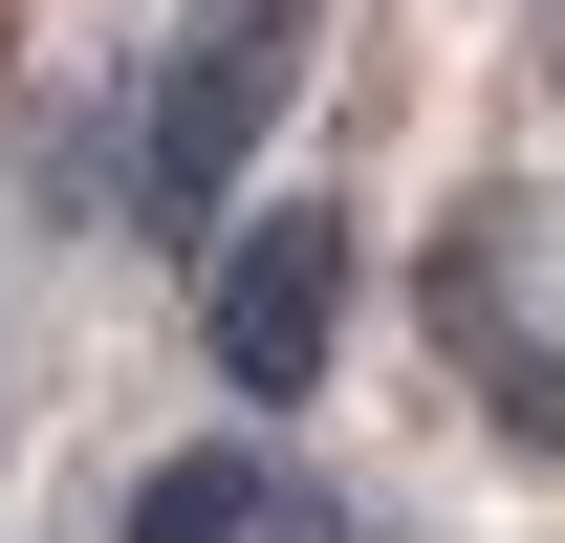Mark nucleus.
Segmentation results:
<instances>
[{
  "mask_svg": "<svg viewBox=\"0 0 565 543\" xmlns=\"http://www.w3.org/2000/svg\"><path fill=\"white\" fill-rule=\"evenodd\" d=\"M327 348H349V217L282 196V217H239V239H217V370L282 413V392H327Z\"/></svg>",
  "mask_w": 565,
  "mask_h": 543,
  "instance_id": "nucleus-2",
  "label": "nucleus"
},
{
  "mask_svg": "<svg viewBox=\"0 0 565 543\" xmlns=\"http://www.w3.org/2000/svg\"><path fill=\"white\" fill-rule=\"evenodd\" d=\"M282 44H305L282 0H217L196 44L152 66V109H131V196H152V217H217V174H239L262 109H282Z\"/></svg>",
  "mask_w": 565,
  "mask_h": 543,
  "instance_id": "nucleus-1",
  "label": "nucleus"
},
{
  "mask_svg": "<svg viewBox=\"0 0 565 543\" xmlns=\"http://www.w3.org/2000/svg\"><path fill=\"white\" fill-rule=\"evenodd\" d=\"M131 543H262V457H152Z\"/></svg>",
  "mask_w": 565,
  "mask_h": 543,
  "instance_id": "nucleus-3",
  "label": "nucleus"
}]
</instances>
